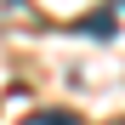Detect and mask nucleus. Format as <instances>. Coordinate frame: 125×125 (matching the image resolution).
Wrapping results in <instances>:
<instances>
[{
    "instance_id": "obj_1",
    "label": "nucleus",
    "mask_w": 125,
    "mask_h": 125,
    "mask_svg": "<svg viewBox=\"0 0 125 125\" xmlns=\"http://www.w3.org/2000/svg\"><path fill=\"white\" fill-rule=\"evenodd\" d=\"M0 29H17V34H40L46 29V11L34 0H0Z\"/></svg>"
},
{
    "instance_id": "obj_2",
    "label": "nucleus",
    "mask_w": 125,
    "mask_h": 125,
    "mask_svg": "<svg viewBox=\"0 0 125 125\" xmlns=\"http://www.w3.org/2000/svg\"><path fill=\"white\" fill-rule=\"evenodd\" d=\"M23 125H80V119H74L68 108H40V114H29Z\"/></svg>"
},
{
    "instance_id": "obj_3",
    "label": "nucleus",
    "mask_w": 125,
    "mask_h": 125,
    "mask_svg": "<svg viewBox=\"0 0 125 125\" xmlns=\"http://www.w3.org/2000/svg\"><path fill=\"white\" fill-rule=\"evenodd\" d=\"M85 34H102V40H108V34H114V17H91V23H85Z\"/></svg>"
},
{
    "instance_id": "obj_4",
    "label": "nucleus",
    "mask_w": 125,
    "mask_h": 125,
    "mask_svg": "<svg viewBox=\"0 0 125 125\" xmlns=\"http://www.w3.org/2000/svg\"><path fill=\"white\" fill-rule=\"evenodd\" d=\"M119 125H125V119H119Z\"/></svg>"
}]
</instances>
